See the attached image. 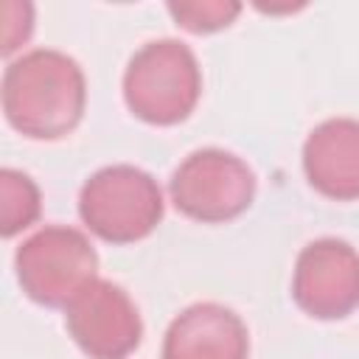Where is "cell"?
<instances>
[{"label": "cell", "instance_id": "cell-1", "mask_svg": "<svg viewBox=\"0 0 359 359\" xmlns=\"http://www.w3.org/2000/svg\"><path fill=\"white\" fill-rule=\"evenodd\" d=\"M3 115L31 140L70 135L87 107V79L79 62L53 48H34L3 70Z\"/></svg>", "mask_w": 359, "mask_h": 359}, {"label": "cell", "instance_id": "cell-2", "mask_svg": "<svg viewBox=\"0 0 359 359\" xmlns=\"http://www.w3.org/2000/svg\"><path fill=\"white\" fill-rule=\"evenodd\" d=\"M202 70L196 53L180 39L140 45L123 70V101L129 112L151 126L182 123L199 104Z\"/></svg>", "mask_w": 359, "mask_h": 359}, {"label": "cell", "instance_id": "cell-3", "mask_svg": "<svg viewBox=\"0 0 359 359\" xmlns=\"http://www.w3.org/2000/svg\"><path fill=\"white\" fill-rule=\"evenodd\" d=\"M165 202L157 180L129 163L104 165L79 191L84 227L107 244H135L163 219Z\"/></svg>", "mask_w": 359, "mask_h": 359}, {"label": "cell", "instance_id": "cell-4", "mask_svg": "<svg viewBox=\"0 0 359 359\" xmlns=\"http://www.w3.org/2000/svg\"><path fill=\"white\" fill-rule=\"evenodd\" d=\"M14 269L25 297L48 309H67L98 278V252L81 230L45 224L17 247Z\"/></svg>", "mask_w": 359, "mask_h": 359}, {"label": "cell", "instance_id": "cell-5", "mask_svg": "<svg viewBox=\"0 0 359 359\" xmlns=\"http://www.w3.org/2000/svg\"><path fill=\"white\" fill-rule=\"evenodd\" d=\"M174 208L202 224H224L238 219L255 199V174L233 151L196 149L168 180Z\"/></svg>", "mask_w": 359, "mask_h": 359}, {"label": "cell", "instance_id": "cell-6", "mask_svg": "<svg viewBox=\"0 0 359 359\" xmlns=\"http://www.w3.org/2000/svg\"><path fill=\"white\" fill-rule=\"evenodd\" d=\"M65 328L90 359H126L143 339V320L129 292L95 278L65 309Z\"/></svg>", "mask_w": 359, "mask_h": 359}, {"label": "cell", "instance_id": "cell-7", "mask_svg": "<svg viewBox=\"0 0 359 359\" xmlns=\"http://www.w3.org/2000/svg\"><path fill=\"white\" fill-rule=\"evenodd\" d=\"M292 297L314 320H342L359 309V252L342 238L309 241L292 272Z\"/></svg>", "mask_w": 359, "mask_h": 359}, {"label": "cell", "instance_id": "cell-8", "mask_svg": "<svg viewBox=\"0 0 359 359\" xmlns=\"http://www.w3.org/2000/svg\"><path fill=\"white\" fill-rule=\"evenodd\" d=\"M163 359H247L250 331L244 320L222 303H194L165 328Z\"/></svg>", "mask_w": 359, "mask_h": 359}, {"label": "cell", "instance_id": "cell-9", "mask_svg": "<svg viewBox=\"0 0 359 359\" xmlns=\"http://www.w3.org/2000/svg\"><path fill=\"white\" fill-rule=\"evenodd\" d=\"M303 174L325 199H359V121L328 118L314 126L303 143Z\"/></svg>", "mask_w": 359, "mask_h": 359}, {"label": "cell", "instance_id": "cell-10", "mask_svg": "<svg viewBox=\"0 0 359 359\" xmlns=\"http://www.w3.org/2000/svg\"><path fill=\"white\" fill-rule=\"evenodd\" d=\"M42 210V196L36 182L17 168L0 171V233L14 238L17 233L28 230Z\"/></svg>", "mask_w": 359, "mask_h": 359}, {"label": "cell", "instance_id": "cell-11", "mask_svg": "<svg viewBox=\"0 0 359 359\" xmlns=\"http://www.w3.org/2000/svg\"><path fill=\"white\" fill-rule=\"evenodd\" d=\"M174 22L188 34H213L241 14V3L233 0H185V3H168L165 6Z\"/></svg>", "mask_w": 359, "mask_h": 359}, {"label": "cell", "instance_id": "cell-12", "mask_svg": "<svg viewBox=\"0 0 359 359\" xmlns=\"http://www.w3.org/2000/svg\"><path fill=\"white\" fill-rule=\"evenodd\" d=\"M34 34V6L20 0L3 3V56L20 50Z\"/></svg>", "mask_w": 359, "mask_h": 359}]
</instances>
